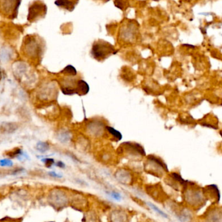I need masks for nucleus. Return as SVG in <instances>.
Instances as JSON below:
<instances>
[{
	"label": "nucleus",
	"instance_id": "nucleus-14",
	"mask_svg": "<svg viewBox=\"0 0 222 222\" xmlns=\"http://www.w3.org/2000/svg\"><path fill=\"white\" fill-rule=\"evenodd\" d=\"M63 73L69 76H76L77 75L76 69L72 65H67L63 70Z\"/></svg>",
	"mask_w": 222,
	"mask_h": 222
},
{
	"label": "nucleus",
	"instance_id": "nucleus-3",
	"mask_svg": "<svg viewBox=\"0 0 222 222\" xmlns=\"http://www.w3.org/2000/svg\"><path fill=\"white\" fill-rule=\"evenodd\" d=\"M48 8L46 5L41 0L33 2L29 7L27 19L30 22H35L45 17Z\"/></svg>",
	"mask_w": 222,
	"mask_h": 222
},
{
	"label": "nucleus",
	"instance_id": "nucleus-19",
	"mask_svg": "<svg viewBox=\"0 0 222 222\" xmlns=\"http://www.w3.org/2000/svg\"><path fill=\"white\" fill-rule=\"evenodd\" d=\"M42 162H43L45 166L47 167H51L52 166H53L54 164V160L53 159L51 158H46V159H44L42 160Z\"/></svg>",
	"mask_w": 222,
	"mask_h": 222
},
{
	"label": "nucleus",
	"instance_id": "nucleus-8",
	"mask_svg": "<svg viewBox=\"0 0 222 222\" xmlns=\"http://www.w3.org/2000/svg\"><path fill=\"white\" fill-rule=\"evenodd\" d=\"M19 128L18 123L4 122L0 124V133L3 134H11L17 131Z\"/></svg>",
	"mask_w": 222,
	"mask_h": 222
},
{
	"label": "nucleus",
	"instance_id": "nucleus-7",
	"mask_svg": "<svg viewBox=\"0 0 222 222\" xmlns=\"http://www.w3.org/2000/svg\"><path fill=\"white\" fill-rule=\"evenodd\" d=\"M13 69L14 75L19 79H27L30 77V67L24 62H16L14 64Z\"/></svg>",
	"mask_w": 222,
	"mask_h": 222
},
{
	"label": "nucleus",
	"instance_id": "nucleus-11",
	"mask_svg": "<svg viewBox=\"0 0 222 222\" xmlns=\"http://www.w3.org/2000/svg\"><path fill=\"white\" fill-rule=\"evenodd\" d=\"M71 137L69 131L62 130L57 133V139L61 143H67L70 141Z\"/></svg>",
	"mask_w": 222,
	"mask_h": 222
},
{
	"label": "nucleus",
	"instance_id": "nucleus-5",
	"mask_svg": "<svg viewBox=\"0 0 222 222\" xmlns=\"http://www.w3.org/2000/svg\"><path fill=\"white\" fill-rule=\"evenodd\" d=\"M21 2L22 0H0V10L7 18H15L17 17Z\"/></svg>",
	"mask_w": 222,
	"mask_h": 222
},
{
	"label": "nucleus",
	"instance_id": "nucleus-9",
	"mask_svg": "<svg viewBox=\"0 0 222 222\" xmlns=\"http://www.w3.org/2000/svg\"><path fill=\"white\" fill-rule=\"evenodd\" d=\"M78 2L79 0H56L55 4L60 8H63L69 11H73Z\"/></svg>",
	"mask_w": 222,
	"mask_h": 222
},
{
	"label": "nucleus",
	"instance_id": "nucleus-4",
	"mask_svg": "<svg viewBox=\"0 0 222 222\" xmlns=\"http://www.w3.org/2000/svg\"><path fill=\"white\" fill-rule=\"evenodd\" d=\"M139 32V24L136 20H127L122 25L120 30V36L126 41L136 40Z\"/></svg>",
	"mask_w": 222,
	"mask_h": 222
},
{
	"label": "nucleus",
	"instance_id": "nucleus-2",
	"mask_svg": "<svg viewBox=\"0 0 222 222\" xmlns=\"http://www.w3.org/2000/svg\"><path fill=\"white\" fill-rule=\"evenodd\" d=\"M116 53L117 51L112 44L102 40H98L94 42L91 49L92 56L99 61L105 60Z\"/></svg>",
	"mask_w": 222,
	"mask_h": 222
},
{
	"label": "nucleus",
	"instance_id": "nucleus-16",
	"mask_svg": "<svg viewBox=\"0 0 222 222\" xmlns=\"http://www.w3.org/2000/svg\"><path fill=\"white\" fill-rule=\"evenodd\" d=\"M147 204H148L149 206H150V207H151V208H152L154 210L156 211V212H157L159 214H160L161 216H163V217H164V218H168V214H166V213H164L163 211H162V210H161L160 209H158V208L156 206V205H153V203H147Z\"/></svg>",
	"mask_w": 222,
	"mask_h": 222
},
{
	"label": "nucleus",
	"instance_id": "nucleus-20",
	"mask_svg": "<svg viewBox=\"0 0 222 222\" xmlns=\"http://www.w3.org/2000/svg\"><path fill=\"white\" fill-rule=\"evenodd\" d=\"M111 196H112L113 199H115V200H117V201H120L122 197L121 196V194L118 192H112L111 193L109 194Z\"/></svg>",
	"mask_w": 222,
	"mask_h": 222
},
{
	"label": "nucleus",
	"instance_id": "nucleus-21",
	"mask_svg": "<svg viewBox=\"0 0 222 222\" xmlns=\"http://www.w3.org/2000/svg\"><path fill=\"white\" fill-rule=\"evenodd\" d=\"M48 175L50 177H55V178H61L62 177L61 175L57 174V173L55 172V171L48 172Z\"/></svg>",
	"mask_w": 222,
	"mask_h": 222
},
{
	"label": "nucleus",
	"instance_id": "nucleus-24",
	"mask_svg": "<svg viewBox=\"0 0 222 222\" xmlns=\"http://www.w3.org/2000/svg\"><path fill=\"white\" fill-rule=\"evenodd\" d=\"M109 0H105V2H108Z\"/></svg>",
	"mask_w": 222,
	"mask_h": 222
},
{
	"label": "nucleus",
	"instance_id": "nucleus-6",
	"mask_svg": "<svg viewBox=\"0 0 222 222\" xmlns=\"http://www.w3.org/2000/svg\"><path fill=\"white\" fill-rule=\"evenodd\" d=\"M57 96V89L53 84L49 83L42 86L38 92V97L42 100L50 101Z\"/></svg>",
	"mask_w": 222,
	"mask_h": 222
},
{
	"label": "nucleus",
	"instance_id": "nucleus-22",
	"mask_svg": "<svg viewBox=\"0 0 222 222\" xmlns=\"http://www.w3.org/2000/svg\"><path fill=\"white\" fill-rule=\"evenodd\" d=\"M56 166L59 167H60V168H65V164L62 161H59L57 162L56 164Z\"/></svg>",
	"mask_w": 222,
	"mask_h": 222
},
{
	"label": "nucleus",
	"instance_id": "nucleus-12",
	"mask_svg": "<svg viewBox=\"0 0 222 222\" xmlns=\"http://www.w3.org/2000/svg\"><path fill=\"white\" fill-rule=\"evenodd\" d=\"M106 128L107 129V131H108V133L112 135L113 138L117 140V141H120V140L122 139L123 135H122V134L120 131H117V130H116L113 127H110V126H106Z\"/></svg>",
	"mask_w": 222,
	"mask_h": 222
},
{
	"label": "nucleus",
	"instance_id": "nucleus-10",
	"mask_svg": "<svg viewBox=\"0 0 222 222\" xmlns=\"http://www.w3.org/2000/svg\"><path fill=\"white\" fill-rule=\"evenodd\" d=\"M90 88L89 86L88 83L85 82V81L80 79L77 81L76 83V94H79L80 96H84L88 94L89 92Z\"/></svg>",
	"mask_w": 222,
	"mask_h": 222
},
{
	"label": "nucleus",
	"instance_id": "nucleus-23",
	"mask_svg": "<svg viewBox=\"0 0 222 222\" xmlns=\"http://www.w3.org/2000/svg\"><path fill=\"white\" fill-rule=\"evenodd\" d=\"M1 79H2V72L0 71V80H1Z\"/></svg>",
	"mask_w": 222,
	"mask_h": 222
},
{
	"label": "nucleus",
	"instance_id": "nucleus-15",
	"mask_svg": "<svg viewBox=\"0 0 222 222\" xmlns=\"http://www.w3.org/2000/svg\"><path fill=\"white\" fill-rule=\"evenodd\" d=\"M21 155H22V149L20 148H16L7 153V155L9 156V157L12 158V159L18 157V156Z\"/></svg>",
	"mask_w": 222,
	"mask_h": 222
},
{
	"label": "nucleus",
	"instance_id": "nucleus-18",
	"mask_svg": "<svg viewBox=\"0 0 222 222\" xmlns=\"http://www.w3.org/2000/svg\"><path fill=\"white\" fill-rule=\"evenodd\" d=\"M115 3L116 7H117L118 8L123 10V9H125V7L126 6L127 2L126 0H115Z\"/></svg>",
	"mask_w": 222,
	"mask_h": 222
},
{
	"label": "nucleus",
	"instance_id": "nucleus-1",
	"mask_svg": "<svg viewBox=\"0 0 222 222\" xmlns=\"http://www.w3.org/2000/svg\"><path fill=\"white\" fill-rule=\"evenodd\" d=\"M42 49V42L39 36L30 35L24 38L22 50L27 57L31 58H38L41 55Z\"/></svg>",
	"mask_w": 222,
	"mask_h": 222
},
{
	"label": "nucleus",
	"instance_id": "nucleus-13",
	"mask_svg": "<svg viewBox=\"0 0 222 222\" xmlns=\"http://www.w3.org/2000/svg\"><path fill=\"white\" fill-rule=\"evenodd\" d=\"M36 149L42 153H46L50 149V144L47 142H38L36 145Z\"/></svg>",
	"mask_w": 222,
	"mask_h": 222
},
{
	"label": "nucleus",
	"instance_id": "nucleus-17",
	"mask_svg": "<svg viewBox=\"0 0 222 222\" xmlns=\"http://www.w3.org/2000/svg\"><path fill=\"white\" fill-rule=\"evenodd\" d=\"M13 165L12 160L9 159H3L0 160V166L2 167H11Z\"/></svg>",
	"mask_w": 222,
	"mask_h": 222
}]
</instances>
